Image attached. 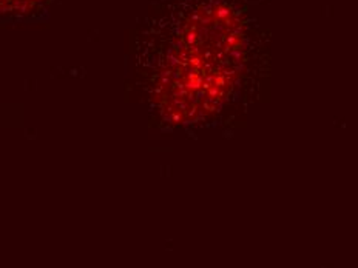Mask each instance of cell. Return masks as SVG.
Returning <instances> with one entry per match:
<instances>
[{
	"label": "cell",
	"mask_w": 358,
	"mask_h": 268,
	"mask_svg": "<svg viewBox=\"0 0 358 268\" xmlns=\"http://www.w3.org/2000/svg\"><path fill=\"white\" fill-rule=\"evenodd\" d=\"M3 2H5V0H3ZM8 2H13V0H8Z\"/></svg>",
	"instance_id": "cell-1"
}]
</instances>
